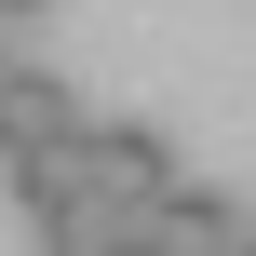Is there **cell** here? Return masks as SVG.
<instances>
[{
    "instance_id": "3",
    "label": "cell",
    "mask_w": 256,
    "mask_h": 256,
    "mask_svg": "<svg viewBox=\"0 0 256 256\" xmlns=\"http://www.w3.org/2000/svg\"><path fill=\"white\" fill-rule=\"evenodd\" d=\"M135 243H148V256H243V243H256V216H230L216 189H162V216H148Z\"/></svg>"
},
{
    "instance_id": "2",
    "label": "cell",
    "mask_w": 256,
    "mask_h": 256,
    "mask_svg": "<svg viewBox=\"0 0 256 256\" xmlns=\"http://www.w3.org/2000/svg\"><path fill=\"white\" fill-rule=\"evenodd\" d=\"M81 94L54 81V68H27L14 54V81H0V176H14V202H54L68 189V162H81Z\"/></svg>"
},
{
    "instance_id": "4",
    "label": "cell",
    "mask_w": 256,
    "mask_h": 256,
    "mask_svg": "<svg viewBox=\"0 0 256 256\" xmlns=\"http://www.w3.org/2000/svg\"><path fill=\"white\" fill-rule=\"evenodd\" d=\"M27 14H40V0H0V27H27Z\"/></svg>"
},
{
    "instance_id": "1",
    "label": "cell",
    "mask_w": 256,
    "mask_h": 256,
    "mask_svg": "<svg viewBox=\"0 0 256 256\" xmlns=\"http://www.w3.org/2000/svg\"><path fill=\"white\" fill-rule=\"evenodd\" d=\"M162 189H176V135L162 122H94L81 162H68V189L27 202L40 216V256H135V230L162 216Z\"/></svg>"
},
{
    "instance_id": "6",
    "label": "cell",
    "mask_w": 256,
    "mask_h": 256,
    "mask_svg": "<svg viewBox=\"0 0 256 256\" xmlns=\"http://www.w3.org/2000/svg\"><path fill=\"white\" fill-rule=\"evenodd\" d=\"M135 256H148V243H135Z\"/></svg>"
},
{
    "instance_id": "7",
    "label": "cell",
    "mask_w": 256,
    "mask_h": 256,
    "mask_svg": "<svg viewBox=\"0 0 256 256\" xmlns=\"http://www.w3.org/2000/svg\"><path fill=\"white\" fill-rule=\"evenodd\" d=\"M243 256H256V243H243Z\"/></svg>"
},
{
    "instance_id": "5",
    "label": "cell",
    "mask_w": 256,
    "mask_h": 256,
    "mask_svg": "<svg viewBox=\"0 0 256 256\" xmlns=\"http://www.w3.org/2000/svg\"><path fill=\"white\" fill-rule=\"evenodd\" d=\"M0 81H14V27H0Z\"/></svg>"
}]
</instances>
